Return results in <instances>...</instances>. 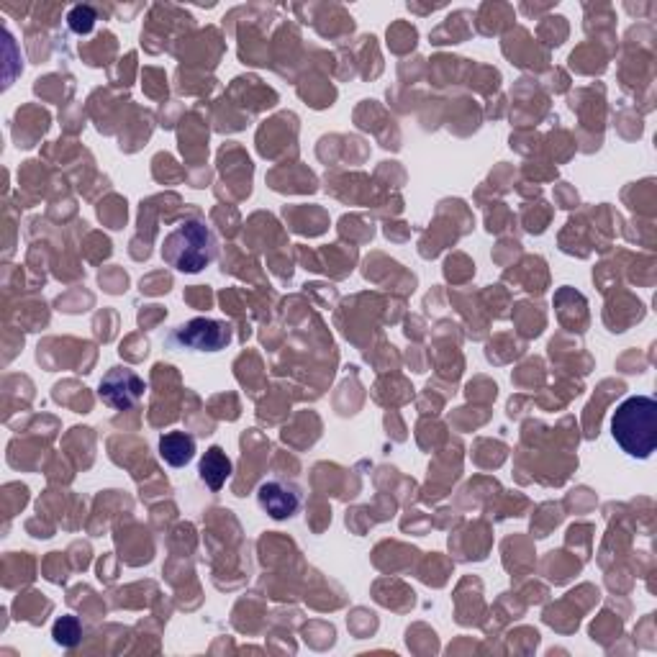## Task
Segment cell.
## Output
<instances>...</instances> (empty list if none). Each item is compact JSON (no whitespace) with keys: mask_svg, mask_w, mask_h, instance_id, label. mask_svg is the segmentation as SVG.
I'll list each match as a JSON object with an SVG mask.
<instances>
[{"mask_svg":"<svg viewBox=\"0 0 657 657\" xmlns=\"http://www.w3.org/2000/svg\"><path fill=\"white\" fill-rule=\"evenodd\" d=\"M257 501H260V506L267 514L278 521L293 516L298 511V506H301V496H298L296 488L285 486L280 480H267V483H262L260 493H257Z\"/></svg>","mask_w":657,"mask_h":657,"instance_id":"obj_5","label":"cell"},{"mask_svg":"<svg viewBox=\"0 0 657 657\" xmlns=\"http://www.w3.org/2000/svg\"><path fill=\"white\" fill-rule=\"evenodd\" d=\"M147 385L139 378L131 367H111L101 380V388H98V396L106 406L116 411H126L131 406H137L139 398L144 396Z\"/></svg>","mask_w":657,"mask_h":657,"instance_id":"obj_3","label":"cell"},{"mask_svg":"<svg viewBox=\"0 0 657 657\" xmlns=\"http://www.w3.org/2000/svg\"><path fill=\"white\" fill-rule=\"evenodd\" d=\"M160 457L170 468H183L196 457V439L185 432H167L160 439Z\"/></svg>","mask_w":657,"mask_h":657,"instance_id":"obj_6","label":"cell"},{"mask_svg":"<svg viewBox=\"0 0 657 657\" xmlns=\"http://www.w3.org/2000/svg\"><path fill=\"white\" fill-rule=\"evenodd\" d=\"M231 475V460L221 447H211L201 460V480L211 491H221Z\"/></svg>","mask_w":657,"mask_h":657,"instance_id":"obj_7","label":"cell"},{"mask_svg":"<svg viewBox=\"0 0 657 657\" xmlns=\"http://www.w3.org/2000/svg\"><path fill=\"white\" fill-rule=\"evenodd\" d=\"M172 339L188 350L196 352H219L231 342V329L224 321L214 319H190L188 324L178 326Z\"/></svg>","mask_w":657,"mask_h":657,"instance_id":"obj_4","label":"cell"},{"mask_svg":"<svg viewBox=\"0 0 657 657\" xmlns=\"http://www.w3.org/2000/svg\"><path fill=\"white\" fill-rule=\"evenodd\" d=\"M52 637L57 645L75 647L77 642H80V637H83V629H80V622H77L75 616H62L60 622L54 624Z\"/></svg>","mask_w":657,"mask_h":657,"instance_id":"obj_8","label":"cell"},{"mask_svg":"<svg viewBox=\"0 0 657 657\" xmlns=\"http://www.w3.org/2000/svg\"><path fill=\"white\" fill-rule=\"evenodd\" d=\"M67 24L75 34H88L95 26V11L90 6H75L67 16Z\"/></svg>","mask_w":657,"mask_h":657,"instance_id":"obj_9","label":"cell"},{"mask_svg":"<svg viewBox=\"0 0 657 657\" xmlns=\"http://www.w3.org/2000/svg\"><path fill=\"white\" fill-rule=\"evenodd\" d=\"M611 434L627 455L647 457L657 447V403L650 396H632L611 416Z\"/></svg>","mask_w":657,"mask_h":657,"instance_id":"obj_1","label":"cell"},{"mask_svg":"<svg viewBox=\"0 0 657 657\" xmlns=\"http://www.w3.org/2000/svg\"><path fill=\"white\" fill-rule=\"evenodd\" d=\"M219 244H216L214 231L208 229L203 221L188 219L175 231H170L162 242V260L170 267H175L178 273L196 275L203 267L214 262Z\"/></svg>","mask_w":657,"mask_h":657,"instance_id":"obj_2","label":"cell"}]
</instances>
